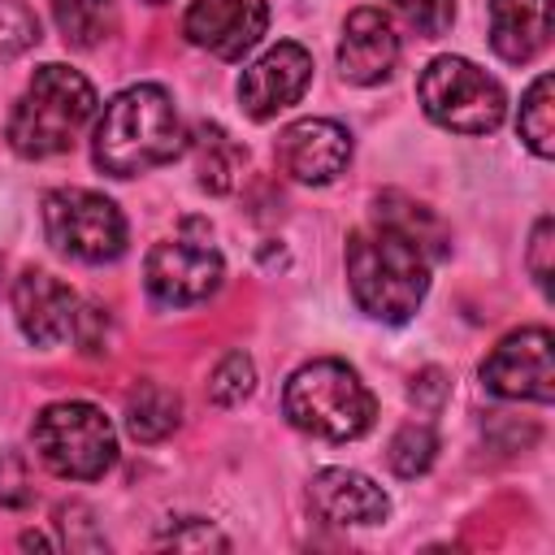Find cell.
I'll return each mask as SVG.
<instances>
[{"mask_svg":"<svg viewBox=\"0 0 555 555\" xmlns=\"http://www.w3.org/2000/svg\"><path fill=\"white\" fill-rule=\"evenodd\" d=\"M186 147V126L173 108V95L156 82L117 91L91 134V156L113 178H139L169 165Z\"/></svg>","mask_w":555,"mask_h":555,"instance_id":"6da1fadb","label":"cell"},{"mask_svg":"<svg viewBox=\"0 0 555 555\" xmlns=\"http://www.w3.org/2000/svg\"><path fill=\"white\" fill-rule=\"evenodd\" d=\"M347 286L360 312L386 325H403L429 291V260L403 234L364 225L347 238Z\"/></svg>","mask_w":555,"mask_h":555,"instance_id":"7a4b0ae2","label":"cell"},{"mask_svg":"<svg viewBox=\"0 0 555 555\" xmlns=\"http://www.w3.org/2000/svg\"><path fill=\"white\" fill-rule=\"evenodd\" d=\"M91 113H95V87L78 69L52 61V65H39L35 78L26 82V91L17 95L4 139L26 160L61 156L65 147H74V139L91 121Z\"/></svg>","mask_w":555,"mask_h":555,"instance_id":"3957f363","label":"cell"},{"mask_svg":"<svg viewBox=\"0 0 555 555\" xmlns=\"http://www.w3.org/2000/svg\"><path fill=\"white\" fill-rule=\"evenodd\" d=\"M282 412L295 429L312 438L351 442L373 425L377 399L347 360H308L286 377Z\"/></svg>","mask_w":555,"mask_h":555,"instance_id":"277c9868","label":"cell"},{"mask_svg":"<svg viewBox=\"0 0 555 555\" xmlns=\"http://www.w3.org/2000/svg\"><path fill=\"white\" fill-rule=\"evenodd\" d=\"M30 438H35V451L39 460L65 477V481H95L113 468L117 460V434H113V421L95 408V403H82V399H61V403H48L35 425H30Z\"/></svg>","mask_w":555,"mask_h":555,"instance_id":"5b68a950","label":"cell"},{"mask_svg":"<svg viewBox=\"0 0 555 555\" xmlns=\"http://www.w3.org/2000/svg\"><path fill=\"white\" fill-rule=\"evenodd\" d=\"M416 95L429 121L455 134H490L507 113L503 87L464 56H434L421 69Z\"/></svg>","mask_w":555,"mask_h":555,"instance_id":"8992f818","label":"cell"},{"mask_svg":"<svg viewBox=\"0 0 555 555\" xmlns=\"http://www.w3.org/2000/svg\"><path fill=\"white\" fill-rule=\"evenodd\" d=\"M43 234L56 251L82 264H108L126 251L121 208L87 186H56L43 195Z\"/></svg>","mask_w":555,"mask_h":555,"instance_id":"52a82bcc","label":"cell"},{"mask_svg":"<svg viewBox=\"0 0 555 555\" xmlns=\"http://www.w3.org/2000/svg\"><path fill=\"white\" fill-rule=\"evenodd\" d=\"M225 278L221 251L208 238H165L147 251L143 260V282L147 295L165 308H191L204 304Z\"/></svg>","mask_w":555,"mask_h":555,"instance_id":"ba28073f","label":"cell"},{"mask_svg":"<svg viewBox=\"0 0 555 555\" xmlns=\"http://www.w3.org/2000/svg\"><path fill=\"white\" fill-rule=\"evenodd\" d=\"M481 382L499 399H529L551 403L555 399V364H551V330L525 325L499 338V347L481 364Z\"/></svg>","mask_w":555,"mask_h":555,"instance_id":"9c48e42d","label":"cell"},{"mask_svg":"<svg viewBox=\"0 0 555 555\" xmlns=\"http://www.w3.org/2000/svg\"><path fill=\"white\" fill-rule=\"evenodd\" d=\"M264 26H269L264 0H191V9L182 13V35L221 61L247 56L260 43Z\"/></svg>","mask_w":555,"mask_h":555,"instance_id":"30bf717a","label":"cell"},{"mask_svg":"<svg viewBox=\"0 0 555 555\" xmlns=\"http://www.w3.org/2000/svg\"><path fill=\"white\" fill-rule=\"evenodd\" d=\"M312 78V56L299 43H273L264 56H256L238 78V104L251 121H269L282 108H291Z\"/></svg>","mask_w":555,"mask_h":555,"instance_id":"8fae6325","label":"cell"},{"mask_svg":"<svg viewBox=\"0 0 555 555\" xmlns=\"http://www.w3.org/2000/svg\"><path fill=\"white\" fill-rule=\"evenodd\" d=\"M273 156H278L282 173H291L295 182L325 186V182H334L347 169L351 134H347V126H338L330 117H304V121H291L278 134Z\"/></svg>","mask_w":555,"mask_h":555,"instance_id":"7c38bea8","label":"cell"},{"mask_svg":"<svg viewBox=\"0 0 555 555\" xmlns=\"http://www.w3.org/2000/svg\"><path fill=\"white\" fill-rule=\"evenodd\" d=\"M13 317L35 347H61L78 330V295L52 273L26 269L13 282Z\"/></svg>","mask_w":555,"mask_h":555,"instance_id":"4fadbf2b","label":"cell"},{"mask_svg":"<svg viewBox=\"0 0 555 555\" xmlns=\"http://www.w3.org/2000/svg\"><path fill=\"white\" fill-rule=\"evenodd\" d=\"M399 61V35L382 9H356L338 39V74L356 87L386 82Z\"/></svg>","mask_w":555,"mask_h":555,"instance_id":"5bb4252c","label":"cell"},{"mask_svg":"<svg viewBox=\"0 0 555 555\" xmlns=\"http://www.w3.org/2000/svg\"><path fill=\"white\" fill-rule=\"evenodd\" d=\"M312 507L334 525H382L390 516L386 490L356 468H321L312 477Z\"/></svg>","mask_w":555,"mask_h":555,"instance_id":"9a60e30c","label":"cell"},{"mask_svg":"<svg viewBox=\"0 0 555 555\" xmlns=\"http://www.w3.org/2000/svg\"><path fill=\"white\" fill-rule=\"evenodd\" d=\"M551 43V0H490V48L507 65L533 61Z\"/></svg>","mask_w":555,"mask_h":555,"instance_id":"2e32d148","label":"cell"},{"mask_svg":"<svg viewBox=\"0 0 555 555\" xmlns=\"http://www.w3.org/2000/svg\"><path fill=\"white\" fill-rule=\"evenodd\" d=\"M377 225L403 234L425 260H438V256H447V247H451V234H447V225L438 221V212L425 208V204H416V199H408V195H399V191H386V195L377 199Z\"/></svg>","mask_w":555,"mask_h":555,"instance_id":"e0dca14e","label":"cell"},{"mask_svg":"<svg viewBox=\"0 0 555 555\" xmlns=\"http://www.w3.org/2000/svg\"><path fill=\"white\" fill-rule=\"evenodd\" d=\"M182 421V399L160 386V382H139L126 395V429L139 442H160L165 434H173Z\"/></svg>","mask_w":555,"mask_h":555,"instance_id":"ac0fdd59","label":"cell"},{"mask_svg":"<svg viewBox=\"0 0 555 555\" xmlns=\"http://www.w3.org/2000/svg\"><path fill=\"white\" fill-rule=\"evenodd\" d=\"M191 152H195V173H199V186L204 191H212V195H221V191H230L234 182H238V169H243V160H247V152L221 130V126H199L195 130V139H191Z\"/></svg>","mask_w":555,"mask_h":555,"instance_id":"d6986e66","label":"cell"},{"mask_svg":"<svg viewBox=\"0 0 555 555\" xmlns=\"http://www.w3.org/2000/svg\"><path fill=\"white\" fill-rule=\"evenodd\" d=\"M52 17L69 48H95L117 30L113 0H52Z\"/></svg>","mask_w":555,"mask_h":555,"instance_id":"ffe728a7","label":"cell"},{"mask_svg":"<svg viewBox=\"0 0 555 555\" xmlns=\"http://www.w3.org/2000/svg\"><path fill=\"white\" fill-rule=\"evenodd\" d=\"M516 134L525 139V147L533 156H551L555 152V100H551V74H538L529 82V91L520 95V117H516Z\"/></svg>","mask_w":555,"mask_h":555,"instance_id":"44dd1931","label":"cell"},{"mask_svg":"<svg viewBox=\"0 0 555 555\" xmlns=\"http://www.w3.org/2000/svg\"><path fill=\"white\" fill-rule=\"evenodd\" d=\"M386 460H390V468H395L399 477H421V473H429V464L438 460V434H434L425 421H408V425L390 438Z\"/></svg>","mask_w":555,"mask_h":555,"instance_id":"7402d4cb","label":"cell"},{"mask_svg":"<svg viewBox=\"0 0 555 555\" xmlns=\"http://www.w3.org/2000/svg\"><path fill=\"white\" fill-rule=\"evenodd\" d=\"M251 386H256V364L243 351H230L208 377V399L221 403V408H234L251 395Z\"/></svg>","mask_w":555,"mask_h":555,"instance_id":"603a6c76","label":"cell"},{"mask_svg":"<svg viewBox=\"0 0 555 555\" xmlns=\"http://www.w3.org/2000/svg\"><path fill=\"white\" fill-rule=\"evenodd\" d=\"M35 43H39V17L22 0H0V61H13Z\"/></svg>","mask_w":555,"mask_h":555,"instance_id":"cb8c5ba5","label":"cell"},{"mask_svg":"<svg viewBox=\"0 0 555 555\" xmlns=\"http://www.w3.org/2000/svg\"><path fill=\"white\" fill-rule=\"evenodd\" d=\"M421 35H442L447 26H451V17H455V0H390Z\"/></svg>","mask_w":555,"mask_h":555,"instance_id":"d4e9b609","label":"cell"},{"mask_svg":"<svg viewBox=\"0 0 555 555\" xmlns=\"http://www.w3.org/2000/svg\"><path fill=\"white\" fill-rule=\"evenodd\" d=\"M30 473L17 451H0V507H26L30 503Z\"/></svg>","mask_w":555,"mask_h":555,"instance_id":"484cf974","label":"cell"},{"mask_svg":"<svg viewBox=\"0 0 555 555\" xmlns=\"http://www.w3.org/2000/svg\"><path fill=\"white\" fill-rule=\"evenodd\" d=\"M551 251H555V225H551V217H542L533 225V238H529V273H533L542 295H551V273H555Z\"/></svg>","mask_w":555,"mask_h":555,"instance_id":"4316f807","label":"cell"},{"mask_svg":"<svg viewBox=\"0 0 555 555\" xmlns=\"http://www.w3.org/2000/svg\"><path fill=\"white\" fill-rule=\"evenodd\" d=\"M186 529H169L165 533V542L169 546H178V551H195V546H221L225 551V538L208 525V520H182Z\"/></svg>","mask_w":555,"mask_h":555,"instance_id":"83f0119b","label":"cell"},{"mask_svg":"<svg viewBox=\"0 0 555 555\" xmlns=\"http://www.w3.org/2000/svg\"><path fill=\"white\" fill-rule=\"evenodd\" d=\"M143 4H165V0H143Z\"/></svg>","mask_w":555,"mask_h":555,"instance_id":"f1b7e54d","label":"cell"}]
</instances>
